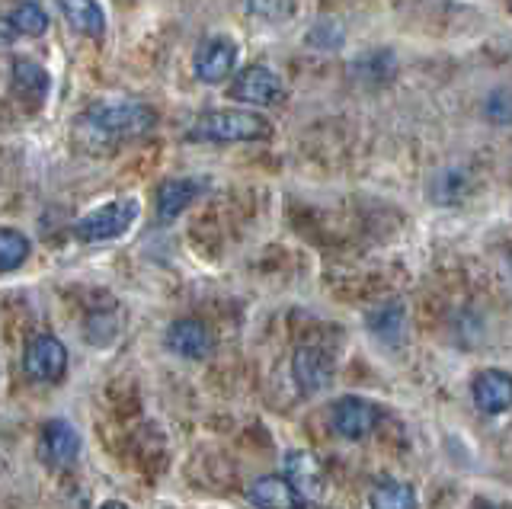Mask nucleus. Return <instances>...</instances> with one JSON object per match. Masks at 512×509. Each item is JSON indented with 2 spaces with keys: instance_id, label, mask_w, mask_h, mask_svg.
<instances>
[{
  "instance_id": "nucleus-12",
  "label": "nucleus",
  "mask_w": 512,
  "mask_h": 509,
  "mask_svg": "<svg viewBox=\"0 0 512 509\" xmlns=\"http://www.w3.org/2000/svg\"><path fill=\"white\" fill-rule=\"evenodd\" d=\"M247 500L256 509H301L304 497L288 484V477L282 474H266V477H256V481L247 487Z\"/></svg>"
},
{
  "instance_id": "nucleus-21",
  "label": "nucleus",
  "mask_w": 512,
  "mask_h": 509,
  "mask_svg": "<svg viewBox=\"0 0 512 509\" xmlns=\"http://www.w3.org/2000/svg\"><path fill=\"white\" fill-rule=\"evenodd\" d=\"M484 109L493 122H512V90H506V87L493 90Z\"/></svg>"
},
{
  "instance_id": "nucleus-11",
  "label": "nucleus",
  "mask_w": 512,
  "mask_h": 509,
  "mask_svg": "<svg viewBox=\"0 0 512 509\" xmlns=\"http://www.w3.org/2000/svg\"><path fill=\"white\" fill-rule=\"evenodd\" d=\"M167 346L183 359H208L215 353V333L202 321L183 317V321H173L167 327Z\"/></svg>"
},
{
  "instance_id": "nucleus-9",
  "label": "nucleus",
  "mask_w": 512,
  "mask_h": 509,
  "mask_svg": "<svg viewBox=\"0 0 512 509\" xmlns=\"http://www.w3.org/2000/svg\"><path fill=\"white\" fill-rule=\"evenodd\" d=\"M292 378L304 394L324 391L333 381V359L320 346H301L292 359Z\"/></svg>"
},
{
  "instance_id": "nucleus-18",
  "label": "nucleus",
  "mask_w": 512,
  "mask_h": 509,
  "mask_svg": "<svg viewBox=\"0 0 512 509\" xmlns=\"http://www.w3.org/2000/svg\"><path fill=\"white\" fill-rule=\"evenodd\" d=\"M368 506H372V509H416V493H413L410 484L384 481V484H378L372 490Z\"/></svg>"
},
{
  "instance_id": "nucleus-16",
  "label": "nucleus",
  "mask_w": 512,
  "mask_h": 509,
  "mask_svg": "<svg viewBox=\"0 0 512 509\" xmlns=\"http://www.w3.org/2000/svg\"><path fill=\"white\" fill-rule=\"evenodd\" d=\"M58 7L80 36L87 39H103L106 33V13L96 0H58Z\"/></svg>"
},
{
  "instance_id": "nucleus-6",
  "label": "nucleus",
  "mask_w": 512,
  "mask_h": 509,
  "mask_svg": "<svg viewBox=\"0 0 512 509\" xmlns=\"http://www.w3.org/2000/svg\"><path fill=\"white\" fill-rule=\"evenodd\" d=\"M378 420H381V410L372 401H365V397H340L330 413V423L343 439L368 436L378 426Z\"/></svg>"
},
{
  "instance_id": "nucleus-5",
  "label": "nucleus",
  "mask_w": 512,
  "mask_h": 509,
  "mask_svg": "<svg viewBox=\"0 0 512 509\" xmlns=\"http://www.w3.org/2000/svg\"><path fill=\"white\" fill-rule=\"evenodd\" d=\"M228 93H231V100H237V103L276 106L285 97V87L266 65H250V68H244L234 77Z\"/></svg>"
},
{
  "instance_id": "nucleus-8",
  "label": "nucleus",
  "mask_w": 512,
  "mask_h": 509,
  "mask_svg": "<svg viewBox=\"0 0 512 509\" xmlns=\"http://www.w3.org/2000/svg\"><path fill=\"white\" fill-rule=\"evenodd\" d=\"M80 452V433L64 420H48L39 436V458L48 468H68Z\"/></svg>"
},
{
  "instance_id": "nucleus-10",
  "label": "nucleus",
  "mask_w": 512,
  "mask_h": 509,
  "mask_svg": "<svg viewBox=\"0 0 512 509\" xmlns=\"http://www.w3.org/2000/svg\"><path fill=\"white\" fill-rule=\"evenodd\" d=\"M471 397H474V407L480 413H503L512 407V375L500 372V369H484L477 372L471 381Z\"/></svg>"
},
{
  "instance_id": "nucleus-17",
  "label": "nucleus",
  "mask_w": 512,
  "mask_h": 509,
  "mask_svg": "<svg viewBox=\"0 0 512 509\" xmlns=\"http://www.w3.org/2000/svg\"><path fill=\"white\" fill-rule=\"evenodd\" d=\"M45 29H48L45 10H42L39 4H32V0H23V4H16V7L7 13V20H4V33H7V39H13V36L39 39V36H45Z\"/></svg>"
},
{
  "instance_id": "nucleus-4",
  "label": "nucleus",
  "mask_w": 512,
  "mask_h": 509,
  "mask_svg": "<svg viewBox=\"0 0 512 509\" xmlns=\"http://www.w3.org/2000/svg\"><path fill=\"white\" fill-rule=\"evenodd\" d=\"M23 369L32 381H58L68 369V349L58 337L52 333H39L26 343V353H23Z\"/></svg>"
},
{
  "instance_id": "nucleus-7",
  "label": "nucleus",
  "mask_w": 512,
  "mask_h": 509,
  "mask_svg": "<svg viewBox=\"0 0 512 509\" xmlns=\"http://www.w3.org/2000/svg\"><path fill=\"white\" fill-rule=\"evenodd\" d=\"M237 65V45L224 36H215L199 45L196 58H192V71L202 84H221Z\"/></svg>"
},
{
  "instance_id": "nucleus-15",
  "label": "nucleus",
  "mask_w": 512,
  "mask_h": 509,
  "mask_svg": "<svg viewBox=\"0 0 512 509\" xmlns=\"http://www.w3.org/2000/svg\"><path fill=\"white\" fill-rule=\"evenodd\" d=\"M202 186L205 183L186 180V177L160 183V189H157V218L160 221H173L176 215H183L189 209V202L202 193Z\"/></svg>"
},
{
  "instance_id": "nucleus-22",
  "label": "nucleus",
  "mask_w": 512,
  "mask_h": 509,
  "mask_svg": "<svg viewBox=\"0 0 512 509\" xmlns=\"http://www.w3.org/2000/svg\"><path fill=\"white\" fill-rule=\"evenodd\" d=\"M100 509H128L125 503H116V500H112V503H103Z\"/></svg>"
},
{
  "instance_id": "nucleus-1",
  "label": "nucleus",
  "mask_w": 512,
  "mask_h": 509,
  "mask_svg": "<svg viewBox=\"0 0 512 509\" xmlns=\"http://www.w3.org/2000/svg\"><path fill=\"white\" fill-rule=\"evenodd\" d=\"M154 125L157 113L144 103H96L77 119V138L96 151L148 135Z\"/></svg>"
},
{
  "instance_id": "nucleus-13",
  "label": "nucleus",
  "mask_w": 512,
  "mask_h": 509,
  "mask_svg": "<svg viewBox=\"0 0 512 509\" xmlns=\"http://www.w3.org/2000/svg\"><path fill=\"white\" fill-rule=\"evenodd\" d=\"M285 477L304 500H320L327 490V477L320 461L311 452H288L285 455Z\"/></svg>"
},
{
  "instance_id": "nucleus-2",
  "label": "nucleus",
  "mask_w": 512,
  "mask_h": 509,
  "mask_svg": "<svg viewBox=\"0 0 512 509\" xmlns=\"http://www.w3.org/2000/svg\"><path fill=\"white\" fill-rule=\"evenodd\" d=\"M272 135L266 116L250 109H212L192 122V141H215V145H234V141H263Z\"/></svg>"
},
{
  "instance_id": "nucleus-14",
  "label": "nucleus",
  "mask_w": 512,
  "mask_h": 509,
  "mask_svg": "<svg viewBox=\"0 0 512 509\" xmlns=\"http://www.w3.org/2000/svg\"><path fill=\"white\" fill-rule=\"evenodd\" d=\"M10 81H13L16 97L29 100V103H42L48 97V87H52V77H48V71L32 58H16L13 61Z\"/></svg>"
},
{
  "instance_id": "nucleus-20",
  "label": "nucleus",
  "mask_w": 512,
  "mask_h": 509,
  "mask_svg": "<svg viewBox=\"0 0 512 509\" xmlns=\"http://www.w3.org/2000/svg\"><path fill=\"white\" fill-rule=\"evenodd\" d=\"M247 13L266 23H285L295 13V0H247Z\"/></svg>"
},
{
  "instance_id": "nucleus-3",
  "label": "nucleus",
  "mask_w": 512,
  "mask_h": 509,
  "mask_svg": "<svg viewBox=\"0 0 512 509\" xmlns=\"http://www.w3.org/2000/svg\"><path fill=\"white\" fill-rule=\"evenodd\" d=\"M135 218H138V202L135 199H116V202L100 205V209H93L90 215L80 218L74 225V234L87 244L116 241V237H122L128 228L135 225Z\"/></svg>"
},
{
  "instance_id": "nucleus-19",
  "label": "nucleus",
  "mask_w": 512,
  "mask_h": 509,
  "mask_svg": "<svg viewBox=\"0 0 512 509\" xmlns=\"http://www.w3.org/2000/svg\"><path fill=\"white\" fill-rule=\"evenodd\" d=\"M29 257V241L26 234L13 231V228H4L0 231V269L4 273H13L16 266H23Z\"/></svg>"
}]
</instances>
